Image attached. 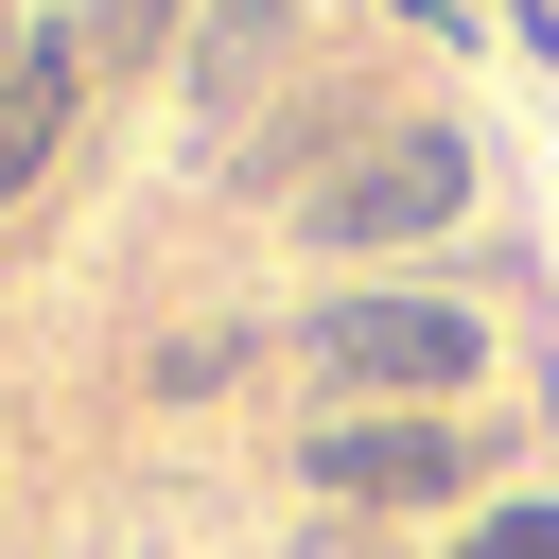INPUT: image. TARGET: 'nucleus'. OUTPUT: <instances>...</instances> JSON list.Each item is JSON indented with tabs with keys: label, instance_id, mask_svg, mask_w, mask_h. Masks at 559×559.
<instances>
[{
	"label": "nucleus",
	"instance_id": "obj_7",
	"mask_svg": "<svg viewBox=\"0 0 559 559\" xmlns=\"http://www.w3.org/2000/svg\"><path fill=\"white\" fill-rule=\"evenodd\" d=\"M245 367H262V332H227V314H210V332H175V349H157V384H175V402H227V384H245Z\"/></svg>",
	"mask_w": 559,
	"mask_h": 559
},
{
	"label": "nucleus",
	"instance_id": "obj_9",
	"mask_svg": "<svg viewBox=\"0 0 559 559\" xmlns=\"http://www.w3.org/2000/svg\"><path fill=\"white\" fill-rule=\"evenodd\" d=\"M402 17H419L437 52H489V0H402Z\"/></svg>",
	"mask_w": 559,
	"mask_h": 559
},
{
	"label": "nucleus",
	"instance_id": "obj_3",
	"mask_svg": "<svg viewBox=\"0 0 559 559\" xmlns=\"http://www.w3.org/2000/svg\"><path fill=\"white\" fill-rule=\"evenodd\" d=\"M507 472V419L472 402H332L297 437V489H332V524H384V507H472Z\"/></svg>",
	"mask_w": 559,
	"mask_h": 559
},
{
	"label": "nucleus",
	"instance_id": "obj_6",
	"mask_svg": "<svg viewBox=\"0 0 559 559\" xmlns=\"http://www.w3.org/2000/svg\"><path fill=\"white\" fill-rule=\"evenodd\" d=\"M52 17H70V52H87V87H105V70H157V52H192V35H175L192 0H52Z\"/></svg>",
	"mask_w": 559,
	"mask_h": 559
},
{
	"label": "nucleus",
	"instance_id": "obj_8",
	"mask_svg": "<svg viewBox=\"0 0 559 559\" xmlns=\"http://www.w3.org/2000/svg\"><path fill=\"white\" fill-rule=\"evenodd\" d=\"M454 559H559V489H489Z\"/></svg>",
	"mask_w": 559,
	"mask_h": 559
},
{
	"label": "nucleus",
	"instance_id": "obj_10",
	"mask_svg": "<svg viewBox=\"0 0 559 559\" xmlns=\"http://www.w3.org/2000/svg\"><path fill=\"white\" fill-rule=\"evenodd\" d=\"M17 35H35V17H17V0H0V70H17Z\"/></svg>",
	"mask_w": 559,
	"mask_h": 559
},
{
	"label": "nucleus",
	"instance_id": "obj_2",
	"mask_svg": "<svg viewBox=\"0 0 559 559\" xmlns=\"http://www.w3.org/2000/svg\"><path fill=\"white\" fill-rule=\"evenodd\" d=\"M297 349L332 367V402H472L489 384V297H454V280H332L297 314Z\"/></svg>",
	"mask_w": 559,
	"mask_h": 559
},
{
	"label": "nucleus",
	"instance_id": "obj_5",
	"mask_svg": "<svg viewBox=\"0 0 559 559\" xmlns=\"http://www.w3.org/2000/svg\"><path fill=\"white\" fill-rule=\"evenodd\" d=\"M280 35H297V0H210V17H192V52H175V70H192V105L262 87V52H280Z\"/></svg>",
	"mask_w": 559,
	"mask_h": 559
},
{
	"label": "nucleus",
	"instance_id": "obj_1",
	"mask_svg": "<svg viewBox=\"0 0 559 559\" xmlns=\"http://www.w3.org/2000/svg\"><path fill=\"white\" fill-rule=\"evenodd\" d=\"M472 210H489V140H472L454 105H384V122H367V140H349L280 227L349 280V262H419V245H454Z\"/></svg>",
	"mask_w": 559,
	"mask_h": 559
},
{
	"label": "nucleus",
	"instance_id": "obj_4",
	"mask_svg": "<svg viewBox=\"0 0 559 559\" xmlns=\"http://www.w3.org/2000/svg\"><path fill=\"white\" fill-rule=\"evenodd\" d=\"M70 122H87V52H70V17H35V35H17V70H0V210L70 157Z\"/></svg>",
	"mask_w": 559,
	"mask_h": 559
}]
</instances>
